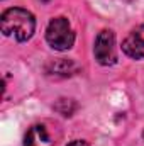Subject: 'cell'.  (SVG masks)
<instances>
[{"instance_id":"cell-1","label":"cell","mask_w":144,"mask_h":146,"mask_svg":"<svg viewBox=\"0 0 144 146\" xmlns=\"http://www.w3.org/2000/svg\"><path fill=\"white\" fill-rule=\"evenodd\" d=\"M36 29L34 15L20 7L7 9L2 14V33L9 37H15L17 41L24 42L31 39Z\"/></svg>"},{"instance_id":"cell-2","label":"cell","mask_w":144,"mask_h":146,"mask_svg":"<svg viewBox=\"0 0 144 146\" xmlns=\"http://www.w3.org/2000/svg\"><path fill=\"white\" fill-rule=\"evenodd\" d=\"M46 39L49 46L56 51H66L75 42V33L71 29V24L66 17H54L48 29H46Z\"/></svg>"},{"instance_id":"cell-3","label":"cell","mask_w":144,"mask_h":146,"mask_svg":"<svg viewBox=\"0 0 144 146\" xmlns=\"http://www.w3.org/2000/svg\"><path fill=\"white\" fill-rule=\"evenodd\" d=\"M59 138H61V133L56 124L39 122L27 131L24 146H58Z\"/></svg>"},{"instance_id":"cell-4","label":"cell","mask_w":144,"mask_h":146,"mask_svg":"<svg viewBox=\"0 0 144 146\" xmlns=\"http://www.w3.org/2000/svg\"><path fill=\"white\" fill-rule=\"evenodd\" d=\"M95 60L104 65V66H108V65H114L117 61V53H115V36L112 31H102L98 33V36L95 39Z\"/></svg>"},{"instance_id":"cell-5","label":"cell","mask_w":144,"mask_h":146,"mask_svg":"<svg viewBox=\"0 0 144 146\" xmlns=\"http://www.w3.org/2000/svg\"><path fill=\"white\" fill-rule=\"evenodd\" d=\"M122 51L136 60H144V26L134 27L122 42Z\"/></svg>"},{"instance_id":"cell-6","label":"cell","mask_w":144,"mask_h":146,"mask_svg":"<svg viewBox=\"0 0 144 146\" xmlns=\"http://www.w3.org/2000/svg\"><path fill=\"white\" fill-rule=\"evenodd\" d=\"M73 72H76V66L73 65L71 61H66V60H59V61H54L48 66V73L49 75H61V76H70L73 75Z\"/></svg>"},{"instance_id":"cell-7","label":"cell","mask_w":144,"mask_h":146,"mask_svg":"<svg viewBox=\"0 0 144 146\" xmlns=\"http://www.w3.org/2000/svg\"><path fill=\"white\" fill-rule=\"evenodd\" d=\"M68 146H90L87 141H83V139H76V141H73V143H70Z\"/></svg>"},{"instance_id":"cell-8","label":"cell","mask_w":144,"mask_h":146,"mask_svg":"<svg viewBox=\"0 0 144 146\" xmlns=\"http://www.w3.org/2000/svg\"><path fill=\"white\" fill-rule=\"evenodd\" d=\"M41 2H49V0H41Z\"/></svg>"},{"instance_id":"cell-9","label":"cell","mask_w":144,"mask_h":146,"mask_svg":"<svg viewBox=\"0 0 144 146\" xmlns=\"http://www.w3.org/2000/svg\"><path fill=\"white\" fill-rule=\"evenodd\" d=\"M143 138H144V133H143Z\"/></svg>"}]
</instances>
